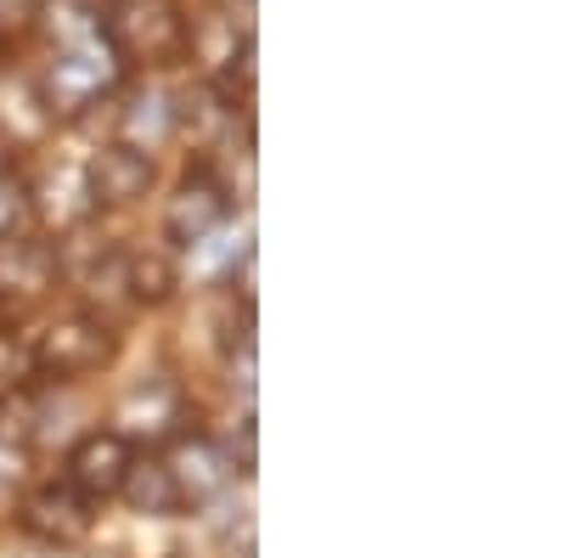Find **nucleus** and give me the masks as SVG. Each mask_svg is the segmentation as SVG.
I'll return each instance as SVG.
<instances>
[{
	"instance_id": "1",
	"label": "nucleus",
	"mask_w": 563,
	"mask_h": 558,
	"mask_svg": "<svg viewBox=\"0 0 563 558\" xmlns=\"http://www.w3.org/2000/svg\"><path fill=\"white\" fill-rule=\"evenodd\" d=\"M186 7L180 0H113L108 12H97V34L113 52L119 68L158 74L186 63Z\"/></svg>"
},
{
	"instance_id": "2",
	"label": "nucleus",
	"mask_w": 563,
	"mask_h": 558,
	"mask_svg": "<svg viewBox=\"0 0 563 558\" xmlns=\"http://www.w3.org/2000/svg\"><path fill=\"white\" fill-rule=\"evenodd\" d=\"M119 63H113V52L102 45V34H85V40H68L63 52L45 63V74L34 79V97H40V108L52 113V124L57 119H79V113H90V108H102L113 90H119Z\"/></svg>"
},
{
	"instance_id": "3",
	"label": "nucleus",
	"mask_w": 563,
	"mask_h": 558,
	"mask_svg": "<svg viewBox=\"0 0 563 558\" xmlns=\"http://www.w3.org/2000/svg\"><path fill=\"white\" fill-rule=\"evenodd\" d=\"M113 361V328L85 310L52 316L29 344V366L40 384H79L90 372H102Z\"/></svg>"
},
{
	"instance_id": "4",
	"label": "nucleus",
	"mask_w": 563,
	"mask_h": 558,
	"mask_svg": "<svg viewBox=\"0 0 563 558\" xmlns=\"http://www.w3.org/2000/svg\"><path fill=\"white\" fill-rule=\"evenodd\" d=\"M18 525L52 552H68L79 541H90V530H97V502L79 496L68 480H45L34 485L23 502H18Z\"/></svg>"
},
{
	"instance_id": "5",
	"label": "nucleus",
	"mask_w": 563,
	"mask_h": 558,
	"mask_svg": "<svg viewBox=\"0 0 563 558\" xmlns=\"http://www.w3.org/2000/svg\"><path fill=\"white\" fill-rule=\"evenodd\" d=\"M186 390L175 379H141L119 406H113V435H124L130 446H169L175 435H186Z\"/></svg>"
},
{
	"instance_id": "6",
	"label": "nucleus",
	"mask_w": 563,
	"mask_h": 558,
	"mask_svg": "<svg viewBox=\"0 0 563 558\" xmlns=\"http://www.w3.org/2000/svg\"><path fill=\"white\" fill-rule=\"evenodd\" d=\"M225 209H231V198H225L220 175L209 164H192L175 180V193L164 198V243L169 249H198L203 238H214Z\"/></svg>"
},
{
	"instance_id": "7",
	"label": "nucleus",
	"mask_w": 563,
	"mask_h": 558,
	"mask_svg": "<svg viewBox=\"0 0 563 558\" xmlns=\"http://www.w3.org/2000/svg\"><path fill=\"white\" fill-rule=\"evenodd\" d=\"M79 175H85V198H90V209H135L141 198L153 193L158 164H153V153H141V147L102 142L97 153L85 158Z\"/></svg>"
},
{
	"instance_id": "8",
	"label": "nucleus",
	"mask_w": 563,
	"mask_h": 558,
	"mask_svg": "<svg viewBox=\"0 0 563 558\" xmlns=\"http://www.w3.org/2000/svg\"><path fill=\"white\" fill-rule=\"evenodd\" d=\"M164 469H169V480H175V496H180V514L186 507H203V502H214L225 485H231V457H225V446L220 440H209V435H198V429H186V435H175L164 451Z\"/></svg>"
},
{
	"instance_id": "9",
	"label": "nucleus",
	"mask_w": 563,
	"mask_h": 558,
	"mask_svg": "<svg viewBox=\"0 0 563 558\" xmlns=\"http://www.w3.org/2000/svg\"><path fill=\"white\" fill-rule=\"evenodd\" d=\"M57 283H63V271H57V249L52 243L29 238V231L0 243V310H23V305L52 299Z\"/></svg>"
},
{
	"instance_id": "10",
	"label": "nucleus",
	"mask_w": 563,
	"mask_h": 558,
	"mask_svg": "<svg viewBox=\"0 0 563 558\" xmlns=\"http://www.w3.org/2000/svg\"><path fill=\"white\" fill-rule=\"evenodd\" d=\"M130 462H135V446H130L124 435L90 429V435L74 440L63 480H68L79 496H90V502H108V496H119V485H124V474H130Z\"/></svg>"
},
{
	"instance_id": "11",
	"label": "nucleus",
	"mask_w": 563,
	"mask_h": 558,
	"mask_svg": "<svg viewBox=\"0 0 563 558\" xmlns=\"http://www.w3.org/2000/svg\"><path fill=\"white\" fill-rule=\"evenodd\" d=\"M169 113H175V135H186L192 147H214L220 135L231 130V113H238V108H231L209 79H192L186 90L169 97Z\"/></svg>"
},
{
	"instance_id": "12",
	"label": "nucleus",
	"mask_w": 563,
	"mask_h": 558,
	"mask_svg": "<svg viewBox=\"0 0 563 558\" xmlns=\"http://www.w3.org/2000/svg\"><path fill=\"white\" fill-rule=\"evenodd\" d=\"M119 260H124V288H130V305H135V310H141V305L158 310V305L175 299L180 265H175L169 249H119Z\"/></svg>"
},
{
	"instance_id": "13",
	"label": "nucleus",
	"mask_w": 563,
	"mask_h": 558,
	"mask_svg": "<svg viewBox=\"0 0 563 558\" xmlns=\"http://www.w3.org/2000/svg\"><path fill=\"white\" fill-rule=\"evenodd\" d=\"M119 502L130 507V514H141V519H175L180 514V496H175V480L164 469V457H141L135 451L130 474L119 485Z\"/></svg>"
},
{
	"instance_id": "14",
	"label": "nucleus",
	"mask_w": 563,
	"mask_h": 558,
	"mask_svg": "<svg viewBox=\"0 0 563 558\" xmlns=\"http://www.w3.org/2000/svg\"><path fill=\"white\" fill-rule=\"evenodd\" d=\"M40 424H45V390L40 384H12L0 390V446L7 451H29L40 440Z\"/></svg>"
},
{
	"instance_id": "15",
	"label": "nucleus",
	"mask_w": 563,
	"mask_h": 558,
	"mask_svg": "<svg viewBox=\"0 0 563 558\" xmlns=\"http://www.w3.org/2000/svg\"><path fill=\"white\" fill-rule=\"evenodd\" d=\"M34 220V204H29V180L12 175V169H0V243L7 238H23Z\"/></svg>"
},
{
	"instance_id": "16",
	"label": "nucleus",
	"mask_w": 563,
	"mask_h": 558,
	"mask_svg": "<svg viewBox=\"0 0 563 558\" xmlns=\"http://www.w3.org/2000/svg\"><path fill=\"white\" fill-rule=\"evenodd\" d=\"M45 12V0H0V40L34 29V18Z\"/></svg>"
},
{
	"instance_id": "17",
	"label": "nucleus",
	"mask_w": 563,
	"mask_h": 558,
	"mask_svg": "<svg viewBox=\"0 0 563 558\" xmlns=\"http://www.w3.org/2000/svg\"><path fill=\"white\" fill-rule=\"evenodd\" d=\"M169 558H186V552H169Z\"/></svg>"
}]
</instances>
